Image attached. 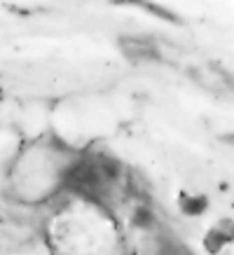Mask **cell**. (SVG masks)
<instances>
[{
	"label": "cell",
	"mask_w": 234,
	"mask_h": 255,
	"mask_svg": "<svg viewBox=\"0 0 234 255\" xmlns=\"http://www.w3.org/2000/svg\"><path fill=\"white\" fill-rule=\"evenodd\" d=\"M183 211L190 216H199L206 211V199L204 197H183Z\"/></svg>",
	"instance_id": "3"
},
{
	"label": "cell",
	"mask_w": 234,
	"mask_h": 255,
	"mask_svg": "<svg viewBox=\"0 0 234 255\" xmlns=\"http://www.w3.org/2000/svg\"><path fill=\"white\" fill-rule=\"evenodd\" d=\"M227 241H230V234L223 232V230H218V227H216V230H213V232H211L209 237H206V248H209L211 253H218V251H220L223 246H225Z\"/></svg>",
	"instance_id": "2"
},
{
	"label": "cell",
	"mask_w": 234,
	"mask_h": 255,
	"mask_svg": "<svg viewBox=\"0 0 234 255\" xmlns=\"http://www.w3.org/2000/svg\"><path fill=\"white\" fill-rule=\"evenodd\" d=\"M80 157L56 140H35L16 152L9 164V190L23 204H42L66 187L70 169Z\"/></svg>",
	"instance_id": "1"
}]
</instances>
